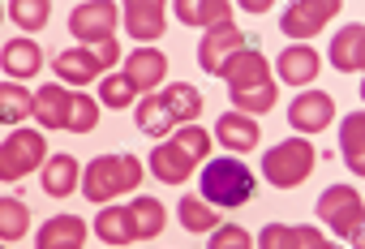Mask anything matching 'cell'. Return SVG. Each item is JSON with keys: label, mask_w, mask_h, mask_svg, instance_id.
Here are the masks:
<instances>
[{"label": "cell", "mask_w": 365, "mask_h": 249, "mask_svg": "<svg viewBox=\"0 0 365 249\" xmlns=\"http://www.w3.org/2000/svg\"><path fill=\"white\" fill-rule=\"evenodd\" d=\"M138 181H142V159H133V155H99L82 168V193L99 206L138 189Z\"/></svg>", "instance_id": "obj_1"}, {"label": "cell", "mask_w": 365, "mask_h": 249, "mask_svg": "<svg viewBox=\"0 0 365 249\" xmlns=\"http://www.w3.org/2000/svg\"><path fill=\"white\" fill-rule=\"evenodd\" d=\"M254 172L241 163V159H232V155H224V159H211L207 168H202V193H207V206H245L250 198H254Z\"/></svg>", "instance_id": "obj_2"}, {"label": "cell", "mask_w": 365, "mask_h": 249, "mask_svg": "<svg viewBox=\"0 0 365 249\" xmlns=\"http://www.w3.org/2000/svg\"><path fill=\"white\" fill-rule=\"evenodd\" d=\"M314 163H318V155H314V146H309L305 138H288V142H279V146H271V151L262 155V172H267V181H271L275 189L301 185V181L314 172Z\"/></svg>", "instance_id": "obj_3"}, {"label": "cell", "mask_w": 365, "mask_h": 249, "mask_svg": "<svg viewBox=\"0 0 365 249\" xmlns=\"http://www.w3.org/2000/svg\"><path fill=\"white\" fill-rule=\"evenodd\" d=\"M39 163H48V142L39 129H14L9 142H0V181H22Z\"/></svg>", "instance_id": "obj_4"}, {"label": "cell", "mask_w": 365, "mask_h": 249, "mask_svg": "<svg viewBox=\"0 0 365 249\" xmlns=\"http://www.w3.org/2000/svg\"><path fill=\"white\" fill-rule=\"evenodd\" d=\"M318 215L327 219L331 232L352 236V245H361V215H365V202H361L356 189H348V185H331V189L318 198Z\"/></svg>", "instance_id": "obj_5"}, {"label": "cell", "mask_w": 365, "mask_h": 249, "mask_svg": "<svg viewBox=\"0 0 365 249\" xmlns=\"http://www.w3.org/2000/svg\"><path fill=\"white\" fill-rule=\"evenodd\" d=\"M254 44H258V39H254V35H241L232 22H228V26H215V31H207V35H202V44H198V65H202L207 73H215V78H220V73H224V65H228L237 52L254 48Z\"/></svg>", "instance_id": "obj_6"}, {"label": "cell", "mask_w": 365, "mask_h": 249, "mask_svg": "<svg viewBox=\"0 0 365 249\" xmlns=\"http://www.w3.org/2000/svg\"><path fill=\"white\" fill-rule=\"evenodd\" d=\"M344 5L339 0H297V5H288L284 9V18H279V26H284V35L288 39H314L335 14H339Z\"/></svg>", "instance_id": "obj_7"}, {"label": "cell", "mask_w": 365, "mask_h": 249, "mask_svg": "<svg viewBox=\"0 0 365 249\" xmlns=\"http://www.w3.org/2000/svg\"><path fill=\"white\" fill-rule=\"evenodd\" d=\"M116 18H120V5H108V0H86V5H78L69 14V31L82 44H99V39H112Z\"/></svg>", "instance_id": "obj_8"}, {"label": "cell", "mask_w": 365, "mask_h": 249, "mask_svg": "<svg viewBox=\"0 0 365 249\" xmlns=\"http://www.w3.org/2000/svg\"><path fill=\"white\" fill-rule=\"evenodd\" d=\"M331 116H335V99L327 91H305L288 103V125L297 133H318L331 125Z\"/></svg>", "instance_id": "obj_9"}, {"label": "cell", "mask_w": 365, "mask_h": 249, "mask_svg": "<svg viewBox=\"0 0 365 249\" xmlns=\"http://www.w3.org/2000/svg\"><path fill=\"white\" fill-rule=\"evenodd\" d=\"M120 18L138 44H150L168 26V5H159V0H129V5H120Z\"/></svg>", "instance_id": "obj_10"}, {"label": "cell", "mask_w": 365, "mask_h": 249, "mask_svg": "<svg viewBox=\"0 0 365 249\" xmlns=\"http://www.w3.org/2000/svg\"><path fill=\"white\" fill-rule=\"evenodd\" d=\"M258 249H327V240H322V232L314 223H301V228L267 223L258 232Z\"/></svg>", "instance_id": "obj_11"}, {"label": "cell", "mask_w": 365, "mask_h": 249, "mask_svg": "<svg viewBox=\"0 0 365 249\" xmlns=\"http://www.w3.org/2000/svg\"><path fill=\"white\" fill-rule=\"evenodd\" d=\"M220 78H228V86H232V91H250V86L271 82V65H267V56H262L258 48H245V52H237V56L224 65V73H220Z\"/></svg>", "instance_id": "obj_12"}, {"label": "cell", "mask_w": 365, "mask_h": 249, "mask_svg": "<svg viewBox=\"0 0 365 249\" xmlns=\"http://www.w3.org/2000/svg\"><path fill=\"white\" fill-rule=\"evenodd\" d=\"M168 9H176V22H185V26L215 31V26H228L232 22V9L237 5H228V0H176V5H168Z\"/></svg>", "instance_id": "obj_13"}, {"label": "cell", "mask_w": 365, "mask_h": 249, "mask_svg": "<svg viewBox=\"0 0 365 249\" xmlns=\"http://www.w3.org/2000/svg\"><path fill=\"white\" fill-rule=\"evenodd\" d=\"M150 172H155V181H163V185H185V181L194 176V159L180 151L176 142H163V146L150 151Z\"/></svg>", "instance_id": "obj_14"}, {"label": "cell", "mask_w": 365, "mask_h": 249, "mask_svg": "<svg viewBox=\"0 0 365 249\" xmlns=\"http://www.w3.org/2000/svg\"><path fill=\"white\" fill-rule=\"evenodd\" d=\"M331 65H335L339 73H361V69H365V26H361V22H352V26H344V31L335 35V44H331Z\"/></svg>", "instance_id": "obj_15"}, {"label": "cell", "mask_w": 365, "mask_h": 249, "mask_svg": "<svg viewBox=\"0 0 365 249\" xmlns=\"http://www.w3.org/2000/svg\"><path fill=\"white\" fill-rule=\"evenodd\" d=\"M125 78L138 86V91H155L163 78H168V56L159 48H138L129 61H125Z\"/></svg>", "instance_id": "obj_16"}, {"label": "cell", "mask_w": 365, "mask_h": 249, "mask_svg": "<svg viewBox=\"0 0 365 249\" xmlns=\"http://www.w3.org/2000/svg\"><path fill=\"white\" fill-rule=\"evenodd\" d=\"M215 138H220V146H228V151H254V146L262 142V129H258L254 116L224 112V116L215 121Z\"/></svg>", "instance_id": "obj_17"}, {"label": "cell", "mask_w": 365, "mask_h": 249, "mask_svg": "<svg viewBox=\"0 0 365 249\" xmlns=\"http://www.w3.org/2000/svg\"><path fill=\"white\" fill-rule=\"evenodd\" d=\"M318 69H322V61H318V52L305 48V44H292V48L279 52V82H288V86H305V82H314Z\"/></svg>", "instance_id": "obj_18"}, {"label": "cell", "mask_w": 365, "mask_h": 249, "mask_svg": "<svg viewBox=\"0 0 365 249\" xmlns=\"http://www.w3.org/2000/svg\"><path fill=\"white\" fill-rule=\"evenodd\" d=\"M69 86H61V82H48V86H39V95H35V112L31 116H39V125L43 129H65V121H69Z\"/></svg>", "instance_id": "obj_19"}, {"label": "cell", "mask_w": 365, "mask_h": 249, "mask_svg": "<svg viewBox=\"0 0 365 249\" xmlns=\"http://www.w3.org/2000/svg\"><path fill=\"white\" fill-rule=\"evenodd\" d=\"M86 240V223L78 215H52L39 228V249H82Z\"/></svg>", "instance_id": "obj_20"}, {"label": "cell", "mask_w": 365, "mask_h": 249, "mask_svg": "<svg viewBox=\"0 0 365 249\" xmlns=\"http://www.w3.org/2000/svg\"><path fill=\"white\" fill-rule=\"evenodd\" d=\"M99 73H103V69H99V61H95L91 48H69V52L56 56V78H61V86H65V82L82 86V82H95Z\"/></svg>", "instance_id": "obj_21"}, {"label": "cell", "mask_w": 365, "mask_h": 249, "mask_svg": "<svg viewBox=\"0 0 365 249\" xmlns=\"http://www.w3.org/2000/svg\"><path fill=\"white\" fill-rule=\"evenodd\" d=\"M95 232H99V240H108V245H133V240H138L133 219H129V206H116V202H108V206L95 215Z\"/></svg>", "instance_id": "obj_22"}, {"label": "cell", "mask_w": 365, "mask_h": 249, "mask_svg": "<svg viewBox=\"0 0 365 249\" xmlns=\"http://www.w3.org/2000/svg\"><path fill=\"white\" fill-rule=\"evenodd\" d=\"M0 65H5L9 78H35L39 65H43V52H39V44H31V39H9L5 52H0Z\"/></svg>", "instance_id": "obj_23"}, {"label": "cell", "mask_w": 365, "mask_h": 249, "mask_svg": "<svg viewBox=\"0 0 365 249\" xmlns=\"http://www.w3.org/2000/svg\"><path fill=\"white\" fill-rule=\"evenodd\" d=\"M78 181H82V168H78L73 155H52V159L43 163V189H48L52 198H69V193L78 189Z\"/></svg>", "instance_id": "obj_24"}, {"label": "cell", "mask_w": 365, "mask_h": 249, "mask_svg": "<svg viewBox=\"0 0 365 249\" xmlns=\"http://www.w3.org/2000/svg\"><path fill=\"white\" fill-rule=\"evenodd\" d=\"M129 219H133V232H138V240H150V236H159L163 232V223H168V215H163V202L159 198H133L129 202Z\"/></svg>", "instance_id": "obj_25"}, {"label": "cell", "mask_w": 365, "mask_h": 249, "mask_svg": "<svg viewBox=\"0 0 365 249\" xmlns=\"http://www.w3.org/2000/svg\"><path fill=\"white\" fill-rule=\"evenodd\" d=\"M35 112V95L22 82H0V125H22Z\"/></svg>", "instance_id": "obj_26"}, {"label": "cell", "mask_w": 365, "mask_h": 249, "mask_svg": "<svg viewBox=\"0 0 365 249\" xmlns=\"http://www.w3.org/2000/svg\"><path fill=\"white\" fill-rule=\"evenodd\" d=\"M339 146H344L348 168L361 176L365 172V112H348V121L339 129Z\"/></svg>", "instance_id": "obj_27"}, {"label": "cell", "mask_w": 365, "mask_h": 249, "mask_svg": "<svg viewBox=\"0 0 365 249\" xmlns=\"http://www.w3.org/2000/svg\"><path fill=\"white\" fill-rule=\"evenodd\" d=\"M133 121H138V129H142V133H150V138H163V133L176 125V121H172V112H168V103H163V95H146V99L138 103Z\"/></svg>", "instance_id": "obj_28"}, {"label": "cell", "mask_w": 365, "mask_h": 249, "mask_svg": "<svg viewBox=\"0 0 365 249\" xmlns=\"http://www.w3.org/2000/svg\"><path fill=\"white\" fill-rule=\"evenodd\" d=\"M163 103H168L172 121H194V116L202 112V95H198V86H190V82H172V86L163 91Z\"/></svg>", "instance_id": "obj_29"}, {"label": "cell", "mask_w": 365, "mask_h": 249, "mask_svg": "<svg viewBox=\"0 0 365 249\" xmlns=\"http://www.w3.org/2000/svg\"><path fill=\"white\" fill-rule=\"evenodd\" d=\"M31 232V210L18 198H0V240H22Z\"/></svg>", "instance_id": "obj_30"}, {"label": "cell", "mask_w": 365, "mask_h": 249, "mask_svg": "<svg viewBox=\"0 0 365 249\" xmlns=\"http://www.w3.org/2000/svg\"><path fill=\"white\" fill-rule=\"evenodd\" d=\"M176 219H180V228H190V232H215V228H220V215H215L202 198H180Z\"/></svg>", "instance_id": "obj_31"}, {"label": "cell", "mask_w": 365, "mask_h": 249, "mask_svg": "<svg viewBox=\"0 0 365 249\" xmlns=\"http://www.w3.org/2000/svg\"><path fill=\"white\" fill-rule=\"evenodd\" d=\"M232 108H237L241 116L271 112V108H275V82H262V86H250V91H232Z\"/></svg>", "instance_id": "obj_32"}, {"label": "cell", "mask_w": 365, "mask_h": 249, "mask_svg": "<svg viewBox=\"0 0 365 249\" xmlns=\"http://www.w3.org/2000/svg\"><path fill=\"white\" fill-rule=\"evenodd\" d=\"M9 18H14L22 31H43L48 18H52V5H48V0H14V5H9Z\"/></svg>", "instance_id": "obj_33"}, {"label": "cell", "mask_w": 365, "mask_h": 249, "mask_svg": "<svg viewBox=\"0 0 365 249\" xmlns=\"http://www.w3.org/2000/svg\"><path fill=\"white\" fill-rule=\"evenodd\" d=\"M99 99H103L108 108H129V103L138 99V86H133L125 73H108L103 86H99Z\"/></svg>", "instance_id": "obj_34"}, {"label": "cell", "mask_w": 365, "mask_h": 249, "mask_svg": "<svg viewBox=\"0 0 365 249\" xmlns=\"http://www.w3.org/2000/svg\"><path fill=\"white\" fill-rule=\"evenodd\" d=\"M95 125H99V103L86 99V95H73V99H69V121H65V129H73V133H91Z\"/></svg>", "instance_id": "obj_35"}, {"label": "cell", "mask_w": 365, "mask_h": 249, "mask_svg": "<svg viewBox=\"0 0 365 249\" xmlns=\"http://www.w3.org/2000/svg\"><path fill=\"white\" fill-rule=\"evenodd\" d=\"M176 146L198 163V159H207V155H211V133H207V129H198V125H185V129L176 133Z\"/></svg>", "instance_id": "obj_36"}, {"label": "cell", "mask_w": 365, "mask_h": 249, "mask_svg": "<svg viewBox=\"0 0 365 249\" xmlns=\"http://www.w3.org/2000/svg\"><path fill=\"white\" fill-rule=\"evenodd\" d=\"M211 249H254V240H250L245 228H237V223H220V228L211 232Z\"/></svg>", "instance_id": "obj_37"}, {"label": "cell", "mask_w": 365, "mask_h": 249, "mask_svg": "<svg viewBox=\"0 0 365 249\" xmlns=\"http://www.w3.org/2000/svg\"><path fill=\"white\" fill-rule=\"evenodd\" d=\"M91 52H95V61H99V69H112V65L120 61V48H116L112 39H99V44H95Z\"/></svg>", "instance_id": "obj_38"}, {"label": "cell", "mask_w": 365, "mask_h": 249, "mask_svg": "<svg viewBox=\"0 0 365 249\" xmlns=\"http://www.w3.org/2000/svg\"><path fill=\"white\" fill-rule=\"evenodd\" d=\"M245 9H250V14H267V9H275V5H271V0H245Z\"/></svg>", "instance_id": "obj_39"}, {"label": "cell", "mask_w": 365, "mask_h": 249, "mask_svg": "<svg viewBox=\"0 0 365 249\" xmlns=\"http://www.w3.org/2000/svg\"><path fill=\"white\" fill-rule=\"evenodd\" d=\"M0 18H5V5H0Z\"/></svg>", "instance_id": "obj_40"}, {"label": "cell", "mask_w": 365, "mask_h": 249, "mask_svg": "<svg viewBox=\"0 0 365 249\" xmlns=\"http://www.w3.org/2000/svg\"><path fill=\"white\" fill-rule=\"evenodd\" d=\"M327 249H335V245H327Z\"/></svg>", "instance_id": "obj_41"}, {"label": "cell", "mask_w": 365, "mask_h": 249, "mask_svg": "<svg viewBox=\"0 0 365 249\" xmlns=\"http://www.w3.org/2000/svg\"><path fill=\"white\" fill-rule=\"evenodd\" d=\"M0 249H5V245H0Z\"/></svg>", "instance_id": "obj_42"}]
</instances>
